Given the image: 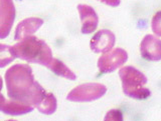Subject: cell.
<instances>
[{
  "label": "cell",
  "instance_id": "1",
  "mask_svg": "<svg viewBox=\"0 0 161 121\" xmlns=\"http://www.w3.org/2000/svg\"><path fill=\"white\" fill-rule=\"evenodd\" d=\"M7 94L10 99L36 108L47 95V91L35 81L32 69L27 64H15L5 73Z\"/></svg>",
  "mask_w": 161,
  "mask_h": 121
},
{
  "label": "cell",
  "instance_id": "2",
  "mask_svg": "<svg viewBox=\"0 0 161 121\" xmlns=\"http://www.w3.org/2000/svg\"><path fill=\"white\" fill-rule=\"evenodd\" d=\"M12 48L15 56L30 63H37L48 67L53 59L52 49L43 40L31 35L19 40Z\"/></svg>",
  "mask_w": 161,
  "mask_h": 121
},
{
  "label": "cell",
  "instance_id": "3",
  "mask_svg": "<svg viewBox=\"0 0 161 121\" xmlns=\"http://www.w3.org/2000/svg\"><path fill=\"white\" fill-rule=\"evenodd\" d=\"M119 76L122 81V88L125 95L138 100L148 98L151 92L145 87L147 77L133 66H125L119 70Z\"/></svg>",
  "mask_w": 161,
  "mask_h": 121
},
{
  "label": "cell",
  "instance_id": "4",
  "mask_svg": "<svg viewBox=\"0 0 161 121\" xmlns=\"http://www.w3.org/2000/svg\"><path fill=\"white\" fill-rule=\"evenodd\" d=\"M107 87L101 83H86L75 87L70 91L67 99L73 102H90L104 96Z\"/></svg>",
  "mask_w": 161,
  "mask_h": 121
},
{
  "label": "cell",
  "instance_id": "5",
  "mask_svg": "<svg viewBox=\"0 0 161 121\" xmlns=\"http://www.w3.org/2000/svg\"><path fill=\"white\" fill-rule=\"evenodd\" d=\"M128 53L123 48L106 51L98 60V68L102 73H110L121 67L127 61Z\"/></svg>",
  "mask_w": 161,
  "mask_h": 121
},
{
  "label": "cell",
  "instance_id": "6",
  "mask_svg": "<svg viewBox=\"0 0 161 121\" xmlns=\"http://www.w3.org/2000/svg\"><path fill=\"white\" fill-rule=\"evenodd\" d=\"M15 6L13 0H0V39L6 38L15 19Z\"/></svg>",
  "mask_w": 161,
  "mask_h": 121
},
{
  "label": "cell",
  "instance_id": "7",
  "mask_svg": "<svg viewBox=\"0 0 161 121\" xmlns=\"http://www.w3.org/2000/svg\"><path fill=\"white\" fill-rule=\"evenodd\" d=\"M141 56L148 61L161 60V40L154 35H146L140 44Z\"/></svg>",
  "mask_w": 161,
  "mask_h": 121
},
{
  "label": "cell",
  "instance_id": "8",
  "mask_svg": "<svg viewBox=\"0 0 161 121\" xmlns=\"http://www.w3.org/2000/svg\"><path fill=\"white\" fill-rule=\"evenodd\" d=\"M115 34L108 29H101L91 39L90 47L96 53H102L111 50L115 45Z\"/></svg>",
  "mask_w": 161,
  "mask_h": 121
},
{
  "label": "cell",
  "instance_id": "9",
  "mask_svg": "<svg viewBox=\"0 0 161 121\" xmlns=\"http://www.w3.org/2000/svg\"><path fill=\"white\" fill-rule=\"evenodd\" d=\"M77 8L80 14V21H82V33H93L97 29L99 23V17L95 9L87 4H79Z\"/></svg>",
  "mask_w": 161,
  "mask_h": 121
},
{
  "label": "cell",
  "instance_id": "10",
  "mask_svg": "<svg viewBox=\"0 0 161 121\" xmlns=\"http://www.w3.org/2000/svg\"><path fill=\"white\" fill-rule=\"evenodd\" d=\"M43 24V20L42 18L37 17H30L22 20L19 22L15 29V40H21L27 36H30L33 33H35L37 30L42 27Z\"/></svg>",
  "mask_w": 161,
  "mask_h": 121
},
{
  "label": "cell",
  "instance_id": "11",
  "mask_svg": "<svg viewBox=\"0 0 161 121\" xmlns=\"http://www.w3.org/2000/svg\"><path fill=\"white\" fill-rule=\"evenodd\" d=\"M32 110H33V106H31V105L10 99V100H6V102H5L4 106L2 107L1 111L5 114L12 115V116H17V115L26 114L30 111H32Z\"/></svg>",
  "mask_w": 161,
  "mask_h": 121
},
{
  "label": "cell",
  "instance_id": "12",
  "mask_svg": "<svg viewBox=\"0 0 161 121\" xmlns=\"http://www.w3.org/2000/svg\"><path fill=\"white\" fill-rule=\"evenodd\" d=\"M48 68L52 70L54 74L58 75V76H60V77L67 78L69 80H75V78H77L75 74L72 71V70H70L67 65L58 59L53 58L52 60V62H50V64L48 65Z\"/></svg>",
  "mask_w": 161,
  "mask_h": 121
},
{
  "label": "cell",
  "instance_id": "13",
  "mask_svg": "<svg viewBox=\"0 0 161 121\" xmlns=\"http://www.w3.org/2000/svg\"><path fill=\"white\" fill-rule=\"evenodd\" d=\"M58 107V102H57V98L53 94L47 92L45 97L42 99V101L39 103V105L36 107L37 110L42 114H47V115H52L55 112Z\"/></svg>",
  "mask_w": 161,
  "mask_h": 121
},
{
  "label": "cell",
  "instance_id": "14",
  "mask_svg": "<svg viewBox=\"0 0 161 121\" xmlns=\"http://www.w3.org/2000/svg\"><path fill=\"white\" fill-rule=\"evenodd\" d=\"M13 48L6 44L0 43V68L5 67L15 59Z\"/></svg>",
  "mask_w": 161,
  "mask_h": 121
},
{
  "label": "cell",
  "instance_id": "15",
  "mask_svg": "<svg viewBox=\"0 0 161 121\" xmlns=\"http://www.w3.org/2000/svg\"><path fill=\"white\" fill-rule=\"evenodd\" d=\"M151 28L155 35L161 37V11L156 13L151 21Z\"/></svg>",
  "mask_w": 161,
  "mask_h": 121
},
{
  "label": "cell",
  "instance_id": "16",
  "mask_svg": "<svg viewBox=\"0 0 161 121\" xmlns=\"http://www.w3.org/2000/svg\"><path fill=\"white\" fill-rule=\"evenodd\" d=\"M99 1L105 3L106 5H109V6H112V7H116V6H119L120 5V0H99Z\"/></svg>",
  "mask_w": 161,
  "mask_h": 121
},
{
  "label": "cell",
  "instance_id": "17",
  "mask_svg": "<svg viewBox=\"0 0 161 121\" xmlns=\"http://www.w3.org/2000/svg\"><path fill=\"white\" fill-rule=\"evenodd\" d=\"M5 102H6V99H5V97L3 96L1 93H0V111H1L2 107L4 106Z\"/></svg>",
  "mask_w": 161,
  "mask_h": 121
},
{
  "label": "cell",
  "instance_id": "18",
  "mask_svg": "<svg viewBox=\"0 0 161 121\" xmlns=\"http://www.w3.org/2000/svg\"><path fill=\"white\" fill-rule=\"evenodd\" d=\"M2 87H3V80H2L1 76H0V91H1Z\"/></svg>",
  "mask_w": 161,
  "mask_h": 121
}]
</instances>
